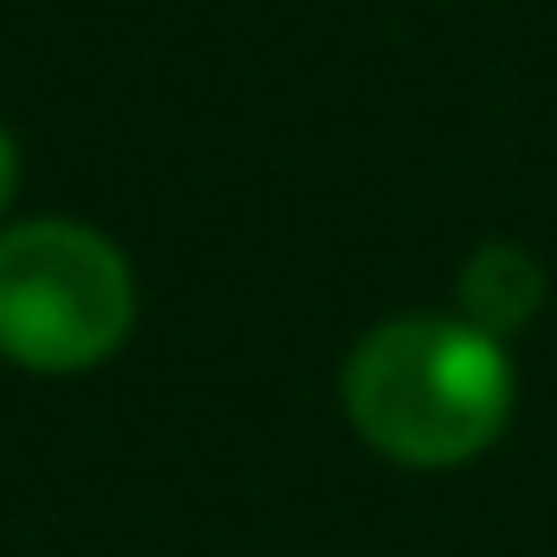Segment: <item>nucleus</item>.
Listing matches in <instances>:
<instances>
[{"mask_svg":"<svg viewBox=\"0 0 557 557\" xmlns=\"http://www.w3.org/2000/svg\"><path fill=\"white\" fill-rule=\"evenodd\" d=\"M344 421L396 467L447 473L480 460L519 403V370L499 337L454 311H409L370 324L337 376Z\"/></svg>","mask_w":557,"mask_h":557,"instance_id":"nucleus-1","label":"nucleus"},{"mask_svg":"<svg viewBox=\"0 0 557 557\" xmlns=\"http://www.w3.org/2000/svg\"><path fill=\"white\" fill-rule=\"evenodd\" d=\"M137 331V267L91 221L33 214L0 227V363L85 376Z\"/></svg>","mask_w":557,"mask_h":557,"instance_id":"nucleus-2","label":"nucleus"},{"mask_svg":"<svg viewBox=\"0 0 557 557\" xmlns=\"http://www.w3.org/2000/svg\"><path fill=\"white\" fill-rule=\"evenodd\" d=\"M545 292H552V278L525 240H480L454 273V318L512 344L545 311Z\"/></svg>","mask_w":557,"mask_h":557,"instance_id":"nucleus-3","label":"nucleus"},{"mask_svg":"<svg viewBox=\"0 0 557 557\" xmlns=\"http://www.w3.org/2000/svg\"><path fill=\"white\" fill-rule=\"evenodd\" d=\"M13 195H20V143H13V131L0 124V227H7Z\"/></svg>","mask_w":557,"mask_h":557,"instance_id":"nucleus-4","label":"nucleus"}]
</instances>
